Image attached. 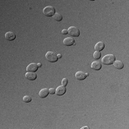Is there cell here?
<instances>
[{"mask_svg":"<svg viewBox=\"0 0 129 129\" xmlns=\"http://www.w3.org/2000/svg\"><path fill=\"white\" fill-rule=\"evenodd\" d=\"M115 61V57L114 55H107L104 56L102 59V63L103 64L109 65V64H113Z\"/></svg>","mask_w":129,"mask_h":129,"instance_id":"1","label":"cell"},{"mask_svg":"<svg viewBox=\"0 0 129 129\" xmlns=\"http://www.w3.org/2000/svg\"><path fill=\"white\" fill-rule=\"evenodd\" d=\"M43 13L47 17H53L55 14V9L53 7L47 6L43 9Z\"/></svg>","mask_w":129,"mask_h":129,"instance_id":"2","label":"cell"},{"mask_svg":"<svg viewBox=\"0 0 129 129\" xmlns=\"http://www.w3.org/2000/svg\"><path fill=\"white\" fill-rule=\"evenodd\" d=\"M45 57L47 60V61L50 62H55L58 60V57H57V55H56L55 52H47L45 55Z\"/></svg>","mask_w":129,"mask_h":129,"instance_id":"3","label":"cell"},{"mask_svg":"<svg viewBox=\"0 0 129 129\" xmlns=\"http://www.w3.org/2000/svg\"><path fill=\"white\" fill-rule=\"evenodd\" d=\"M68 30V34L70 36H73V37L80 36V30L78 28L76 27H70Z\"/></svg>","mask_w":129,"mask_h":129,"instance_id":"4","label":"cell"},{"mask_svg":"<svg viewBox=\"0 0 129 129\" xmlns=\"http://www.w3.org/2000/svg\"><path fill=\"white\" fill-rule=\"evenodd\" d=\"M38 69V66L36 63H30L27 67V72H32V73H35L37 72Z\"/></svg>","mask_w":129,"mask_h":129,"instance_id":"5","label":"cell"},{"mask_svg":"<svg viewBox=\"0 0 129 129\" xmlns=\"http://www.w3.org/2000/svg\"><path fill=\"white\" fill-rule=\"evenodd\" d=\"M88 76L86 75V73H84V72H82V71H78L75 73V78L77 80H83L85 79Z\"/></svg>","mask_w":129,"mask_h":129,"instance_id":"6","label":"cell"},{"mask_svg":"<svg viewBox=\"0 0 129 129\" xmlns=\"http://www.w3.org/2000/svg\"><path fill=\"white\" fill-rule=\"evenodd\" d=\"M16 38V35L12 32H7L5 34V39L7 41H13Z\"/></svg>","mask_w":129,"mask_h":129,"instance_id":"7","label":"cell"},{"mask_svg":"<svg viewBox=\"0 0 129 129\" xmlns=\"http://www.w3.org/2000/svg\"><path fill=\"white\" fill-rule=\"evenodd\" d=\"M75 42V40H74L73 37H67L63 40V43H64V45H66V46L73 45Z\"/></svg>","mask_w":129,"mask_h":129,"instance_id":"8","label":"cell"},{"mask_svg":"<svg viewBox=\"0 0 129 129\" xmlns=\"http://www.w3.org/2000/svg\"><path fill=\"white\" fill-rule=\"evenodd\" d=\"M25 78L29 80H35L37 78V74L32 72H27L25 74Z\"/></svg>","mask_w":129,"mask_h":129,"instance_id":"9","label":"cell"},{"mask_svg":"<svg viewBox=\"0 0 129 129\" xmlns=\"http://www.w3.org/2000/svg\"><path fill=\"white\" fill-rule=\"evenodd\" d=\"M65 92H66V88L63 85L59 86L58 88L56 89L55 94L57 95H64Z\"/></svg>","mask_w":129,"mask_h":129,"instance_id":"10","label":"cell"},{"mask_svg":"<svg viewBox=\"0 0 129 129\" xmlns=\"http://www.w3.org/2000/svg\"><path fill=\"white\" fill-rule=\"evenodd\" d=\"M50 94V92H49V90L47 89V88H43V89H42L39 92V95L40 98H46L47 97V95Z\"/></svg>","mask_w":129,"mask_h":129,"instance_id":"11","label":"cell"},{"mask_svg":"<svg viewBox=\"0 0 129 129\" xmlns=\"http://www.w3.org/2000/svg\"><path fill=\"white\" fill-rule=\"evenodd\" d=\"M91 68H92V69H93L94 70H99L101 69L102 64L100 62H98V61H95V62H92V64H91Z\"/></svg>","mask_w":129,"mask_h":129,"instance_id":"12","label":"cell"},{"mask_svg":"<svg viewBox=\"0 0 129 129\" xmlns=\"http://www.w3.org/2000/svg\"><path fill=\"white\" fill-rule=\"evenodd\" d=\"M104 48H105V44H104L103 42H99L95 45V51L101 52V51L103 50Z\"/></svg>","mask_w":129,"mask_h":129,"instance_id":"13","label":"cell"},{"mask_svg":"<svg viewBox=\"0 0 129 129\" xmlns=\"http://www.w3.org/2000/svg\"><path fill=\"white\" fill-rule=\"evenodd\" d=\"M113 65H114V67H115V68H117V69L118 70L123 69V67H124L123 62L120 61V60H116V61H115V62H113Z\"/></svg>","mask_w":129,"mask_h":129,"instance_id":"14","label":"cell"},{"mask_svg":"<svg viewBox=\"0 0 129 129\" xmlns=\"http://www.w3.org/2000/svg\"><path fill=\"white\" fill-rule=\"evenodd\" d=\"M53 19L57 22H60L62 20V15L60 13H55V14L53 16Z\"/></svg>","mask_w":129,"mask_h":129,"instance_id":"15","label":"cell"},{"mask_svg":"<svg viewBox=\"0 0 129 129\" xmlns=\"http://www.w3.org/2000/svg\"><path fill=\"white\" fill-rule=\"evenodd\" d=\"M93 57L94 59L95 60H98L101 57V52H98V51H95L94 53H93Z\"/></svg>","mask_w":129,"mask_h":129,"instance_id":"16","label":"cell"},{"mask_svg":"<svg viewBox=\"0 0 129 129\" xmlns=\"http://www.w3.org/2000/svg\"><path fill=\"white\" fill-rule=\"evenodd\" d=\"M23 101L25 103H29V102L32 101V98L29 95H25L23 98Z\"/></svg>","mask_w":129,"mask_h":129,"instance_id":"17","label":"cell"},{"mask_svg":"<svg viewBox=\"0 0 129 129\" xmlns=\"http://www.w3.org/2000/svg\"><path fill=\"white\" fill-rule=\"evenodd\" d=\"M68 84V79L63 78L62 80V85H63L64 87H66V85Z\"/></svg>","mask_w":129,"mask_h":129,"instance_id":"18","label":"cell"},{"mask_svg":"<svg viewBox=\"0 0 129 129\" xmlns=\"http://www.w3.org/2000/svg\"><path fill=\"white\" fill-rule=\"evenodd\" d=\"M49 92H50V94L53 95V94H55L56 90L55 89H54V88H50V89L49 90Z\"/></svg>","mask_w":129,"mask_h":129,"instance_id":"19","label":"cell"},{"mask_svg":"<svg viewBox=\"0 0 129 129\" xmlns=\"http://www.w3.org/2000/svg\"><path fill=\"white\" fill-rule=\"evenodd\" d=\"M62 34H63V35H67V34H68V29H62Z\"/></svg>","mask_w":129,"mask_h":129,"instance_id":"20","label":"cell"},{"mask_svg":"<svg viewBox=\"0 0 129 129\" xmlns=\"http://www.w3.org/2000/svg\"><path fill=\"white\" fill-rule=\"evenodd\" d=\"M57 57H58V58H61V57H62V55H61V54H58V55H57Z\"/></svg>","mask_w":129,"mask_h":129,"instance_id":"21","label":"cell"},{"mask_svg":"<svg viewBox=\"0 0 129 129\" xmlns=\"http://www.w3.org/2000/svg\"><path fill=\"white\" fill-rule=\"evenodd\" d=\"M82 128L83 129H87V128H88V126H85V127H83V128Z\"/></svg>","mask_w":129,"mask_h":129,"instance_id":"22","label":"cell"},{"mask_svg":"<svg viewBox=\"0 0 129 129\" xmlns=\"http://www.w3.org/2000/svg\"><path fill=\"white\" fill-rule=\"evenodd\" d=\"M37 66H38V68H39V67H41L42 64L41 63H38V64H37Z\"/></svg>","mask_w":129,"mask_h":129,"instance_id":"23","label":"cell"}]
</instances>
